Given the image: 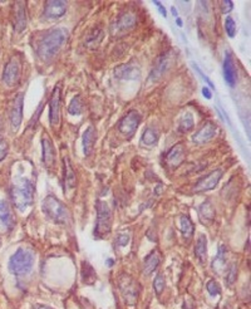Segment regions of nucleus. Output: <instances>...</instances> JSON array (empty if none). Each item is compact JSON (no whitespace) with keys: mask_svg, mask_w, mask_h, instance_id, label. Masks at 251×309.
Segmentation results:
<instances>
[{"mask_svg":"<svg viewBox=\"0 0 251 309\" xmlns=\"http://www.w3.org/2000/svg\"><path fill=\"white\" fill-rule=\"evenodd\" d=\"M68 32L63 28H54L47 31L37 43V54L42 61L53 58L67 42Z\"/></svg>","mask_w":251,"mask_h":309,"instance_id":"obj_1","label":"nucleus"},{"mask_svg":"<svg viewBox=\"0 0 251 309\" xmlns=\"http://www.w3.org/2000/svg\"><path fill=\"white\" fill-rule=\"evenodd\" d=\"M35 195V186L32 180L27 177H16L13 181L10 188V196L14 202L15 207L19 211H26L29 206H32Z\"/></svg>","mask_w":251,"mask_h":309,"instance_id":"obj_2","label":"nucleus"},{"mask_svg":"<svg viewBox=\"0 0 251 309\" xmlns=\"http://www.w3.org/2000/svg\"><path fill=\"white\" fill-rule=\"evenodd\" d=\"M35 264V254L31 249L19 248L9 259V270L16 277H24L32 272Z\"/></svg>","mask_w":251,"mask_h":309,"instance_id":"obj_3","label":"nucleus"},{"mask_svg":"<svg viewBox=\"0 0 251 309\" xmlns=\"http://www.w3.org/2000/svg\"><path fill=\"white\" fill-rule=\"evenodd\" d=\"M42 210L45 217L51 219L53 223L64 225L69 221L70 215L68 207L57 196L48 195L42 202Z\"/></svg>","mask_w":251,"mask_h":309,"instance_id":"obj_4","label":"nucleus"},{"mask_svg":"<svg viewBox=\"0 0 251 309\" xmlns=\"http://www.w3.org/2000/svg\"><path fill=\"white\" fill-rule=\"evenodd\" d=\"M97 224L94 229V236L97 239H103L111 232L112 229V210L107 202L97 200Z\"/></svg>","mask_w":251,"mask_h":309,"instance_id":"obj_5","label":"nucleus"},{"mask_svg":"<svg viewBox=\"0 0 251 309\" xmlns=\"http://www.w3.org/2000/svg\"><path fill=\"white\" fill-rule=\"evenodd\" d=\"M118 287L124 302L128 305L136 304L140 294V284L128 274H123L119 277Z\"/></svg>","mask_w":251,"mask_h":309,"instance_id":"obj_6","label":"nucleus"},{"mask_svg":"<svg viewBox=\"0 0 251 309\" xmlns=\"http://www.w3.org/2000/svg\"><path fill=\"white\" fill-rule=\"evenodd\" d=\"M21 76V64L18 58H12L8 64L5 65L4 73H3V82L8 87H14L19 83Z\"/></svg>","mask_w":251,"mask_h":309,"instance_id":"obj_7","label":"nucleus"},{"mask_svg":"<svg viewBox=\"0 0 251 309\" xmlns=\"http://www.w3.org/2000/svg\"><path fill=\"white\" fill-rule=\"evenodd\" d=\"M173 59H174V56L172 51H168L166 52V53L161 54V56L157 58L156 63H155V67L154 69H152L151 76H149L151 81H157V79L162 77V76L170 69L171 65L173 64Z\"/></svg>","mask_w":251,"mask_h":309,"instance_id":"obj_8","label":"nucleus"},{"mask_svg":"<svg viewBox=\"0 0 251 309\" xmlns=\"http://www.w3.org/2000/svg\"><path fill=\"white\" fill-rule=\"evenodd\" d=\"M23 106H24V93H18L15 98L13 100L12 107L9 112V120L10 125H12L13 130L16 131L19 126L21 125L23 121Z\"/></svg>","mask_w":251,"mask_h":309,"instance_id":"obj_9","label":"nucleus"},{"mask_svg":"<svg viewBox=\"0 0 251 309\" xmlns=\"http://www.w3.org/2000/svg\"><path fill=\"white\" fill-rule=\"evenodd\" d=\"M61 118V87L56 86L49 101V122L52 126H57Z\"/></svg>","mask_w":251,"mask_h":309,"instance_id":"obj_10","label":"nucleus"},{"mask_svg":"<svg viewBox=\"0 0 251 309\" xmlns=\"http://www.w3.org/2000/svg\"><path fill=\"white\" fill-rule=\"evenodd\" d=\"M141 124V116L137 111H130L119 122V131L126 136H131L135 133L137 127Z\"/></svg>","mask_w":251,"mask_h":309,"instance_id":"obj_11","label":"nucleus"},{"mask_svg":"<svg viewBox=\"0 0 251 309\" xmlns=\"http://www.w3.org/2000/svg\"><path fill=\"white\" fill-rule=\"evenodd\" d=\"M221 176H222V170H215L210 172L207 176L200 179V181L193 187V191H195V193H205V191L214 190L220 182Z\"/></svg>","mask_w":251,"mask_h":309,"instance_id":"obj_12","label":"nucleus"},{"mask_svg":"<svg viewBox=\"0 0 251 309\" xmlns=\"http://www.w3.org/2000/svg\"><path fill=\"white\" fill-rule=\"evenodd\" d=\"M114 76L118 79H126V81H135L140 79L141 69L138 65L127 63V64H121L114 69Z\"/></svg>","mask_w":251,"mask_h":309,"instance_id":"obj_13","label":"nucleus"},{"mask_svg":"<svg viewBox=\"0 0 251 309\" xmlns=\"http://www.w3.org/2000/svg\"><path fill=\"white\" fill-rule=\"evenodd\" d=\"M67 12V4L62 0H49L44 5V16L47 19H59Z\"/></svg>","mask_w":251,"mask_h":309,"instance_id":"obj_14","label":"nucleus"},{"mask_svg":"<svg viewBox=\"0 0 251 309\" xmlns=\"http://www.w3.org/2000/svg\"><path fill=\"white\" fill-rule=\"evenodd\" d=\"M216 133L217 126L212 124V122H206V124L192 136V139L196 144H206V142L211 141V139L216 136Z\"/></svg>","mask_w":251,"mask_h":309,"instance_id":"obj_15","label":"nucleus"},{"mask_svg":"<svg viewBox=\"0 0 251 309\" xmlns=\"http://www.w3.org/2000/svg\"><path fill=\"white\" fill-rule=\"evenodd\" d=\"M185 147L182 144H177L174 145L172 149L167 152L166 155L165 160H166V165L168 166L170 169H176L181 165V162L184 161L185 158Z\"/></svg>","mask_w":251,"mask_h":309,"instance_id":"obj_16","label":"nucleus"},{"mask_svg":"<svg viewBox=\"0 0 251 309\" xmlns=\"http://www.w3.org/2000/svg\"><path fill=\"white\" fill-rule=\"evenodd\" d=\"M223 77H225L226 83L230 84V86H235L236 84L237 70L230 53L225 54V61H223Z\"/></svg>","mask_w":251,"mask_h":309,"instance_id":"obj_17","label":"nucleus"},{"mask_svg":"<svg viewBox=\"0 0 251 309\" xmlns=\"http://www.w3.org/2000/svg\"><path fill=\"white\" fill-rule=\"evenodd\" d=\"M15 224L14 215H13L12 209H10L9 204L4 200H0V225L4 229H13Z\"/></svg>","mask_w":251,"mask_h":309,"instance_id":"obj_18","label":"nucleus"},{"mask_svg":"<svg viewBox=\"0 0 251 309\" xmlns=\"http://www.w3.org/2000/svg\"><path fill=\"white\" fill-rule=\"evenodd\" d=\"M42 149H43V162H44L45 166L51 168L52 165L54 163V158H56V150H54L53 144L49 139L47 135L42 138Z\"/></svg>","mask_w":251,"mask_h":309,"instance_id":"obj_19","label":"nucleus"},{"mask_svg":"<svg viewBox=\"0 0 251 309\" xmlns=\"http://www.w3.org/2000/svg\"><path fill=\"white\" fill-rule=\"evenodd\" d=\"M27 27V12L24 3H16L14 14V31L18 33L23 32Z\"/></svg>","mask_w":251,"mask_h":309,"instance_id":"obj_20","label":"nucleus"},{"mask_svg":"<svg viewBox=\"0 0 251 309\" xmlns=\"http://www.w3.org/2000/svg\"><path fill=\"white\" fill-rule=\"evenodd\" d=\"M97 141V131L94 130L93 126H89L83 133V151L84 155L88 156L93 151V147Z\"/></svg>","mask_w":251,"mask_h":309,"instance_id":"obj_21","label":"nucleus"},{"mask_svg":"<svg viewBox=\"0 0 251 309\" xmlns=\"http://www.w3.org/2000/svg\"><path fill=\"white\" fill-rule=\"evenodd\" d=\"M161 263V255L157 250H152L148 255L144 258L143 263V274L149 275L156 270V268Z\"/></svg>","mask_w":251,"mask_h":309,"instance_id":"obj_22","label":"nucleus"},{"mask_svg":"<svg viewBox=\"0 0 251 309\" xmlns=\"http://www.w3.org/2000/svg\"><path fill=\"white\" fill-rule=\"evenodd\" d=\"M136 24H137V18H136V15H133L132 13H124V14H122L117 19L116 28L117 31L126 32L132 29Z\"/></svg>","mask_w":251,"mask_h":309,"instance_id":"obj_23","label":"nucleus"},{"mask_svg":"<svg viewBox=\"0 0 251 309\" xmlns=\"http://www.w3.org/2000/svg\"><path fill=\"white\" fill-rule=\"evenodd\" d=\"M77 184V177H76V172L73 171L72 166H70L68 157H64V191L72 190L74 188Z\"/></svg>","mask_w":251,"mask_h":309,"instance_id":"obj_24","label":"nucleus"},{"mask_svg":"<svg viewBox=\"0 0 251 309\" xmlns=\"http://www.w3.org/2000/svg\"><path fill=\"white\" fill-rule=\"evenodd\" d=\"M198 215H200V219L203 223L210 224L214 221L216 212H215V209L211 202L205 201L198 206Z\"/></svg>","mask_w":251,"mask_h":309,"instance_id":"obj_25","label":"nucleus"},{"mask_svg":"<svg viewBox=\"0 0 251 309\" xmlns=\"http://www.w3.org/2000/svg\"><path fill=\"white\" fill-rule=\"evenodd\" d=\"M226 254H228V249L225 245L221 244L217 250V255L215 258V260L212 262V269L216 273H221L222 270H225L226 268Z\"/></svg>","mask_w":251,"mask_h":309,"instance_id":"obj_26","label":"nucleus"},{"mask_svg":"<svg viewBox=\"0 0 251 309\" xmlns=\"http://www.w3.org/2000/svg\"><path fill=\"white\" fill-rule=\"evenodd\" d=\"M195 255L200 262H205L207 255V240L204 234L198 235V239L195 245Z\"/></svg>","mask_w":251,"mask_h":309,"instance_id":"obj_27","label":"nucleus"},{"mask_svg":"<svg viewBox=\"0 0 251 309\" xmlns=\"http://www.w3.org/2000/svg\"><path fill=\"white\" fill-rule=\"evenodd\" d=\"M180 228H181L182 234L186 239H190L193 235V231H195V226H193V223L191 221L188 215H182L180 218Z\"/></svg>","mask_w":251,"mask_h":309,"instance_id":"obj_28","label":"nucleus"},{"mask_svg":"<svg viewBox=\"0 0 251 309\" xmlns=\"http://www.w3.org/2000/svg\"><path fill=\"white\" fill-rule=\"evenodd\" d=\"M83 100L81 98V96H74L73 100L70 101L69 106H68V112L72 116H79V114L83 113Z\"/></svg>","mask_w":251,"mask_h":309,"instance_id":"obj_29","label":"nucleus"},{"mask_svg":"<svg viewBox=\"0 0 251 309\" xmlns=\"http://www.w3.org/2000/svg\"><path fill=\"white\" fill-rule=\"evenodd\" d=\"M158 141V132L155 128H147L146 131L142 135V145H146V146H154L156 145Z\"/></svg>","mask_w":251,"mask_h":309,"instance_id":"obj_30","label":"nucleus"},{"mask_svg":"<svg viewBox=\"0 0 251 309\" xmlns=\"http://www.w3.org/2000/svg\"><path fill=\"white\" fill-rule=\"evenodd\" d=\"M103 39V31L102 29H94L93 32L89 34V37L87 38V45L89 46V48H97L98 45H99V43L102 42Z\"/></svg>","mask_w":251,"mask_h":309,"instance_id":"obj_31","label":"nucleus"},{"mask_svg":"<svg viewBox=\"0 0 251 309\" xmlns=\"http://www.w3.org/2000/svg\"><path fill=\"white\" fill-rule=\"evenodd\" d=\"M192 127H193V116L192 113L187 112V113L182 117L181 121H180L179 130L181 131V132H187V131H190Z\"/></svg>","mask_w":251,"mask_h":309,"instance_id":"obj_32","label":"nucleus"},{"mask_svg":"<svg viewBox=\"0 0 251 309\" xmlns=\"http://www.w3.org/2000/svg\"><path fill=\"white\" fill-rule=\"evenodd\" d=\"M206 289H207V293L211 295V297H216V295L221 294L220 284L217 283L216 280H214V279H211V280L207 281Z\"/></svg>","mask_w":251,"mask_h":309,"instance_id":"obj_33","label":"nucleus"},{"mask_svg":"<svg viewBox=\"0 0 251 309\" xmlns=\"http://www.w3.org/2000/svg\"><path fill=\"white\" fill-rule=\"evenodd\" d=\"M225 31L230 38H234L236 35V23L231 16H228L225 19Z\"/></svg>","mask_w":251,"mask_h":309,"instance_id":"obj_34","label":"nucleus"},{"mask_svg":"<svg viewBox=\"0 0 251 309\" xmlns=\"http://www.w3.org/2000/svg\"><path fill=\"white\" fill-rule=\"evenodd\" d=\"M165 287H166V280L163 279L162 274H157L156 279H155V281H154L155 293H156L157 295H160L163 291H165Z\"/></svg>","mask_w":251,"mask_h":309,"instance_id":"obj_35","label":"nucleus"},{"mask_svg":"<svg viewBox=\"0 0 251 309\" xmlns=\"http://www.w3.org/2000/svg\"><path fill=\"white\" fill-rule=\"evenodd\" d=\"M83 270H82V275H83V280H84V283H88V284H91V283H93V279H92L91 277H89V274H93V275H95V273H94V270H93V268L91 267V265H89L88 263H83Z\"/></svg>","mask_w":251,"mask_h":309,"instance_id":"obj_36","label":"nucleus"},{"mask_svg":"<svg viewBox=\"0 0 251 309\" xmlns=\"http://www.w3.org/2000/svg\"><path fill=\"white\" fill-rule=\"evenodd\" d=\"M237 275V265L235 263L231 264L230 269H228V273H226V284H228L229 287L233 286L234 281H235Z\"/></svg>","mask_w":251,"mask_h":309,"instance_id":"obj_37","label":"nucleus"},{"mask_svg":"<svg viewBox=\"0 0 251 309\" xmlns=\"http://www.w3.org/2000/svg\"><path fill=\"white\" fill-rule=\"evenodd\" d=\"M8 152H9V144L7 141H0V162L7 157Z\"/></svg>","mask_w":251,"mask_h":309,"instance_id":"obj_38","label":"nucleus"},{"mask_svg":"<svg viewBox=\"0 0 251 309\" xmlns=\"http://www.w3.org/2000/svg\"><path fill=\"white\" fill-rule=\"evenodd\" d=\"M233 8H234V3L231 2V0H222V2H221V12H222L223 14L230 13L231 10H233Z\"/></svg>","mask_w":251,"mask_h":309,"instance_id":"obj_39","label":"nucleus"},{"mask_svg":"<svg viewBox=\"0 0 251 309\" xmlns=\"http://www.w3.org/2000/svg\"><path fill=\"white\" fill-rule=\"evenodd\" d=\"M116 243L117 245H119V247H126V245L130 243V235L126 234V232H123V234H119L118 236H117Z\"/></svg>","mask_w":251,"mask_h":309,"instance_id":"obj_40","label":"nucleus"},{"mask_svg":"<svg viewBox=\"0 0 251 309\" xmlns=\"http://www.w3.org/2000/svg\"><path fill=\"white\" fill-rule=\"evenodd\" d=\"M192 67H193V68H195V70H196V72H197V73H198V75H200V76H201V77H203V79H204V81H205V82H206V83H207V84H209V86H210V89H211V88H215V87H214V83H212V82H211V81H210V78H209V77H207V76H205V75H204V72H203V70H201V69H200V67H198V65H197V64H196V63H192Z\"/></svg>","mask_w":251,"mask_h":309,"instance_id":"obj_41","label":"nucleus"},{"mask_svg":"<svg viewBox=\"0 0 251 309\" xmlns=\"http://www.w3.org/2000/svg\"><path fill=\"white\" fill-rule=\"evenodd\" d=\"M155 5H157L158 7V12L161 13V15L163 16V18H167V12H166V8L163 7L162 4H161L160 2H154Z\"/></svg>","mask_w":251,"mask_h":309,"instance_id":"obj_42","label":"nucleus"},{"mask_svg":"<svg viewBox=\"0 0 251 309\" xmlns=\"http://www.w3.org/2000/svg\"><path fill=\"white\" fill-rule=\"evenodd\" d=\"M203 96L205 98H207V100H211L212 98V92L211 89H210V87H204L203 88Z\"/></svg>","mask_w":251,"mask_h":309,"instance_id":"obj_43","label":"nucleus"},{"mask_svg":"<svg viewBox=\"0 0 251 309\" xmlns=\"http://www.w3.org/2000/svg\"><path fill=\"white\" fill-rule=\"evenodd\" d=\"M3 132H4V121H3V117H0V141H2Z\"/></svg>","mask_w":251,"mask_h":309,"instance_id":"obj_44","label":"nucleus"},{"mask_svg":"<svg viewBox=\"0 0 251 309\" xmlns=\"http://www.w3.org/2000/svg\"><path fill=\"white\" fill-rule=\"evenodd\" d=\"M37 309H53V308L48 307V305H38Z\"/></svg>","mask_w":251,"mask_h":309,"instance_id":"obj_45","label":"nucleus"},{"mask_svg":"<svg viewBox=\"0 0 251 309\" xmlns=\"http://www.w3.org/2000/svg\"><path fill=\"white\" fill-rule=\"evenodd\" d=\"M176 23L179 27H182V20L180 18H176Z\"/></svg>","mask_w":251,"mask_h":309,"instance_id":"obj_46","label":"nucleus"},{"mask_svg":"<svg viewBox=\"0 0 251 309\" xmlns=\"http://www.w3.org/2000/svg\"><path fill=\"white\" fill-rule=\"evenodd\" d=\"M171 12H172V15L176 16V18H177V10L174 9V8H171Z\"/></svg>","mask_w":251,"mask_h":309,"instance_id":"obj_47","label":"nucleus"},{"mask_svg":"<svg viewBox=\"0 0 251 309\" xmlns=\"http://www.w3.org/2000/svg\"><path fill=\"white\" fill-rule=\"evenodd\" d=\"M113 264V260H108V265H112Z\"/></svg>","mask_w":251,"mask_h":309,"instance_id":"obj_48","label":"nucleus"}]
</instances>
